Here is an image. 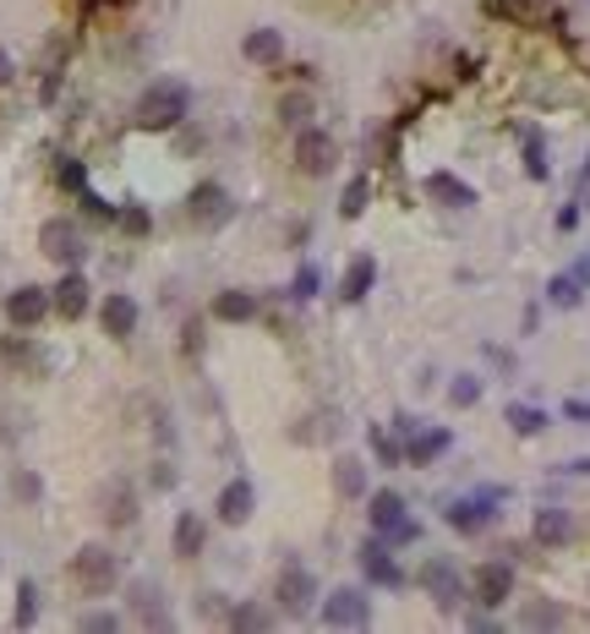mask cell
<instances>
[{"label":"cell","mask_w":590,"mask_h":634,"mask_svg":"<svg viewBox=\"0 0 590 634\" xmlns=\"http://www.w3.org/2000/svg\"><path fill=\"white\" fill-rule=\"evenodd\" d=\"M279 126L285 132H301V126H312V115H317V99L306 94V88H290V94H279Z\"/></svg>","instance_id":"23"},{"label":"cell","mask_w":590,"mask_h":634,"mask_svg":"<svg viewBox=\"0 0 590 634\" xmlns=\"http://www.w3.org/2000/svg\"><path fill=\"white\" fill-rule=\"evenodd\" d=\"M525 175L546 181V154H541V132H525Z\"/></svg>","instance_id":"38"},{"label":"cell","mask_w":590,"mask_h":634,"mask_svg":"<svg viewBox=\"0 0 590 634\" xmlns=\"http://www.w3.org/2000/svg\"><path fill=\"white\" fill-rule=\"evenodd\" d=\"M83 629H88V634H116V629H121V612H88Z\"/></svg>","instance_id":"43"},{"label":"cell","mask_w":590,"mask_h":634,"mask_svg":"<svg viewBox=\"0 0 590 634\" xmlns=\"http://www.w3.org/2000/svg\"><path fill=\"white\" fill-rule=\"evenodd\" d=\"M503 422L514 427V438H535V432H546V411H541V405H508Z\"/></svg>","instance_id":"33"},{"label":"cell","mask_w":590,"mask_h":634,"mask_svg":"<svg viewBox=\"0 0 590 634\" xmlns=\"http://www.w3.org/2000/svg\"><path fill=\"white\" fill-rule=\"evenodd\" d=\"M39 252L56 263V268H83L88 263V235L77 219H45L39 224Z\"/></svg>","instance_id":"4"},{"label":"cell","mask_w":590,"mask_h":634,"mask_svg":"<svg viewBox=\"0 0 590 634\" xmlns=\"http://www.w3.org/2000/svg\"><path fill=\"white\" fill-rule=\"evenodd\" d=\"M416 580H421V590L432 596V607H443V612H454V607L470 596V585H465V574H459L454 558H426Z\"/></svg>","instance_id":"6"},{"label":"cell","mask_w":590,"mask_h":634,"mask_svg":"<svg viewBox=\"0 0 590 634\" xmlns=\"http://www.w3.org/2000/svg\"><path fill=\"white\" fill-rule=\"evenodd\" d=\"M50 306H56V317H67V324H77V317L94 306V284L83 279V268H67L61 284H50Z\"/></svg>","instance_id":"15"},{"label":"cell","mask_w":590,"mask_h":634,"mask_svg":"<svg viewBox=\"0 0 590 634\" xmlns=\"http://www.w3.org/2000/svg\"><path fill=\"white\" fill-rule=\"evenodd\" d=\"M50 312H56V306H50V290H45V284H17V290L7 295V324L23 329V334H34Z\"/></svg>","instance_id":"11"},{"label":"cell","mask_w":590,"mask_h":634,"mask_svg":"<svg viewBox=\"0 0 590 634\" xmlns=\"http://www.w3.org/2000/svg\"><path fill=\"white\" fill-rule=\"evenodd\" d=\"M12 77H17V66H12V50H7V45H0V88H7Z\"/></svg>","instance_id":"49"},{"label":"cell","mask_w":590,"mask_h":634,"mask_svg":"<svg viewBox=\"0 0 590 634\" xmlns=\"http://www.w3.org/2000/svg\"><path fill=\"white\" fill-rule=\"evenodd\" d=\"M383 541H388V547H410V541H421V525H416V520H405V525H394Z\"/></svg>","instance_id":"44"},{"label":"cell","mask_w":590,"mask_h":634,"mask_svg":"<svg viewBox=\"0 0 590 634\" xmlns=\"http://www.w3.org/2000/svg\"><path fill=\"white\" fill-rule=\"evenodd\" d=\"M137 514H143V498H137V487H132L127 476H116V481L99 487V520H105L110 531L137 525Z\"/></svg>","instance_id":"10"},{"label":"cell","mask_w":590,"mask_h":634,"mask_svg":"<svg viewBox=\"0 0 590 634\" xmlns=\"http://www.w3.org/2000/svg\"><path fill=\"white\" fill-rule=\"evenodd\" d=\"M416 427H421L416 416H394V432H399V438H416Z\"/></svg>","instance_id":"50"},{"label":"cell","mask_w":590,"mask_h":634,"mask_svg":"<svg viewBox=\"0 0 590 634\" xmlns=\"http://www.w3.org/2000/svg\"><path fill=\"white\" fill-rule=\"evenodd\" d=\"M377 284V263L361 252V257H350V268H345V284H339V301H366V290Z\"/></svg>","instance_id":"24"},{"label":"cell","mask_w":590,"mask_h":634,"mask_svg":"<svg viewBox=\"0 0 590 634\" xmlns=\"http://www.w3.org/2000/svg\"><path fill=\"white\" fill-rule=\"evenodd\" d=\"M192 115V88L181 83V77H159V83H148L143 94H137V110H132V121H137V132H176L181 121Z\"/></svg>","instance_id":"1"},{"label":"cell","mask_w":590,"mask_h":634,"mask_svg":"<svg viewBox=\"0 0 590 634\" xmlns=\"http://www.w3.org/2000/svg\"><path fill=\"white\" fill-rule=\"evenodd\" d=\"M72 585H77L83 596H110V590L121 585V558H116L105 541H83V547L72 552Z\"/></svg>","instance_id":"2"},{"label":"cell","mask_w":590,"mask_h":634,"mask_svg":"<svg viewBox=\"0 0 590 634\" xmlns=\"http://www.w3.org/2000/svg\"><path fill=\"white\" fill-rule=\"evenodd\" d=\"M241 56H246L252 66H279V61H285V34H279V28H252V34L241 39Z\"/></svg>","instance_id":"21"},{"label":"cell","mask_w":590,"mask_h":634,"mask_svg":"<svg viewBox=\"0 0 590 634\" xmlns=\"http://www.w3.org/2000/svg\"><path fill=\"white\" fill-rule=\"evenodd\" d=\"M34 618H39V585H34V580H23V585H17V612H12V623H17V629H28Z\"/></svg>","instance_id":"37"},{"label":"cell","mask_w":590,"mask_h":634,"mask_svg":"<svg viewBox=\"0 0 590 634\" xmlns=\"http://www.w3.org/2000/svg\"><path fill=\"white\" fill-rule=\"evenodd\" d=\"M12 498H17V503H39V498H45V481H39L28 465H17V471H12Z\"/></svg>","instance_id":"36"},{"label":"cell","mask_w":590,"mask_h":634,"mask_svg":"<svg viewBox=\"0 0 590 634\" xmlns=\"http://www.w3.org/2000/svg\"><path fill=\"white\" fill-rule=\"evenodd\" d=\"M225 623H230L236 634H263V629H274V612H268L263 601H236V607L225 612Z\"/></svg>","instance_id":"29"},{"label":"cell","mask_w":590,"mask_h":634,"mask_svg":"<svg viewBox=\"0 0 590 634\" xmlns=\"http://www.w3.org/2000/svg\"><path fill=\"white\" fill-rule=\"evenodd\" d=\"M366 203H372V181H366V175H350L345 192H339V219H361Z\"/></svg>","instance_id":"32"},{"label":"cell","mask_w":590,"mask_h":634,"mask_svg":"<svg viewBox=\"0 0 590 634\" xmlns=\"http://www.w3.org/2000/svg\"><path fill=\"white\" fill-rule=\"evenodd\" d=\"M274 601H279V612L306 618V612H312V601H317V574H312V569H301V563H285V569H279V580H274Z\"/></svg>","instance_id":"8"},{"label":"cell","mask_w":590,"mask_h":634,"mask_svg":"<svg viewBox=\"0 0 590 634\" xmlns=\"http://www.w3.org/2000/svg\"><path fill=\"white\" fill-rule=\"evenodd\" d=\"M127 607L143 629H170V596L159 590V580H132L127 585Z\"/></svg>","instance_id":"13"},{"label":"cell","mask_w":590,"mask_h":634,"mask_svg":"<svg viewBox=\"0 0 590 634\" xmlns=\"http://www.w3.org/2000/svg\"><path fill=\"white\" fill-rule=\"evenodd\" d=\"M574 279H579V284H590V257H579V268H574Z\"/></svg>","instance_id":"51"},{"label":"cell","mask_w":590,"mask_h":634,"mask_svg":"<svg viewBox=\"0 0 590 634\" xmlns=\"http://www.w3.org/2000/svg\"><path fill=\"white\" fill-rule=\"evenodd\" d=\"M0 367H17V373H34V367H50V362H45V351H39L34 340H23V334H12L7 345H0Z\"/></svg>","instance_id":"30"},{"label":"cell","mask_w":590,"mask_h":634,"mask_svg":"<svg viewBox=\"0 0 590 634\" xmlns=\"http://www.w3.org/2000/svg\"><path fill=\"white\" fill-rule=\"evenodd\" d=\"M366 443H372V460H377V465H405V438H399V432L372 427V432H366Z\"/></svg>","instance_id":"34"},{"label":"cell","mask_w":590,"mask_h":634,"mask_svg":"<svg viewBox=\"0 0 590 634\" xmlns=\"http://www.w3.org/2000/svg\"><path fill=\"white\" fill-rule=\"evenodd\" d=\"M208 312L219 317V324H252V317H257V295L252 290H219Z\"/></svg>","instance_id":"22"},{"label":"cell","mask_w":590,"mask_h":634,"mask_svg":"<svg viewBox=\"0 0 590 634\" xmlns=\"http://www.w3.org/2000/svg\"><path fill=\"white\" fill-rule=\"evenodd\" d=\"M334 492L339 498H366V460H356V454H339V465H334Z\"/></svg>","instance_id":"26"},{"label":"cell","mask_w":590,"mask_h":634,"mask_svg":"<svg viewBox=\"0 0 590 634\" xmlns=\"http://www.w3.org/2000/svg\"><path fill=\"white\" fill-rule=\"evenodd\" d=\"M546 301L568 312V306H579V301H585V284H579L574 273H552V279H546Z\"/></svg>","instance_id":"35"},{"label":"cell","mask_w":590,"mask_h":634,"mask_svg":"<svg viewBox=\"0 0 590 634\" xmlns=\"http://www.w3.org/2000/svg\"><path fill=\"white\" fill-rule=\"evenodd\" d=\"M448 400H454L459 411H465V405H475V400H481V378H475V373H459V378L448 383Z\"/></svg>","instance_id":"40"},{"label":"cell","mask_w":590,"mask_h":634,"mask_svg":"<svg viewBox=\"0 0 590 634\" xmlns=\"http://www.w3.org/2000/svg\"><path fill=\"white\" fill-rule=\"evenodd\" d=\"M334 432H339V416H334V411H312L306 422L290 427V443H328Z\"/></svg>","instance_id":"31"},{"label":"cell","mask_w":590,"mask_h":634,"mask_svg":"<svg viewBox=\"0 0 590 634\" xmlns=\"http://www.w3.org/2000/svg\"><path fill=\"white\" fill-rule=\"evenodd\" d=\"M230 607H225V596L219 590H197V618H225Z\"/></svg>","instance_id":"42"},{"label":"cell","mask_w":590,"mask_h":634,"mask_svg":"<svg viewBox=\"0 0 590 634\" xmlns=\"http://www.w3.org/2000/svg\"><path fill=\"white\" fill-rule=\"evenodd\" d=\"M290 164H296L301 175H312V181L334 175V164H339V137L323 132V126H301V132H296V148H290Z\"/></svg>","instance_id":"3"},{"label":"cell","mask_w":590,"mask_h":634,"mask_svg":"<svg viewBox=\"0 0 590 634\" xmlns=\"http://www.w3.org/2000/svg\"><path fill=\"white\" fill-rule=\"evenodd\" d=\"M454 449V432L448 427H416V438H405V465H432Z\"/></svg>","instance_id":"17"},{"label":"cell","mask_w":590,"mask_h":634,"mask_svg":"<svg viewBox=\"0 0 590 634\" xmlns=\"http://www.w3.org/2000/svg\"><path fill=\"white\" fill-rule=\"evenodd\" d=\"M426 197L443 203V208H475V186L459 181V175H448V170H432L426 175Z\"/></svg>","instance_id":"19"},{"label":"cell","mask_w":590,"mask_h":634,"mask_svg":"<svg viewBox=\"0 0 590 634\" xmlns=\"http://www.w3.org/2000/svg\"><path fill=\"white\" fill-rule=\"evenodd\" d=\"M137 317H143V312H137V301H132L127 290H110L105 306H99V324H105L110 340H132V334H137Z\"/></svg>","instance_id":"16"},{"label":"cell","mask_w":590,"mask_h":634,"mask_svg":"<svg viewBox=\"0 0 590 634\" xmlns=\"http://www.w3.org/2000/svg\"><path fill=\"white\" fill-rule=\"evenodd\" d=\"M214 509H219V525H246V520H252V509H257V487H252L246 476H236V481L219 492V503H214Z\"/></svg>","instance_id":"18"},{"label":"cell","mask_w":590,"mask_h":634,"mask_svg":"<svg viewBox=\"0 0 590 634\" xmlns=\"http://www.w3.org/2000/svg\"><path fill=\"white\" fill-rule=\"evenodd\" d=\"M530 536H535V547H568V541H574V520H568V509H535Z\"/></svg>","instance_id":"20"},{"label":"cell","mask_w":590,"mask_h":634,"mask_svg":"<svg viewBox=\"0 0 590 634\" xmlns=\"http://www.w3.org/2000/svg\"><path fill=\"white\" fill-rule=\"evenodd\" d=\"M186 219H192L197 230H219V224L236 219V197H230L219 181H203V186H192V197H186Z\"/></svg>","instance_id":"7"},{"label":"cell","mask_w":590,"mask_h":634,"mask_svg":"<svg viewBox=\"0 0 590 634\" xmlns=\"http://www.w3.org/2000/svg\"><path fill=\"white\" fill-rule=\"evenodd\" d=\"M366 520H372V531H377V536H388V531H394V525H405L410 514H405V498L383 487V492H372V509H366Z\"/></svg>","instance_id":"25"},{"label":"cell","mask_w":590,"mask_h":634,"mask_svg":"<svg viewBox=\"0 0 590 634\" xmlns=\"http://www.w3.org/2000/svg\"><path fill=\"white\" fill-rule=\"evenodd\" d=\"M317 284H323V273H317L312 263H301V268H296V279H290V301H312V295H317Z\"/></svg>","instance_id":"39"},{"label":"cell","mask_w":590,"mask_h":634,"mask_svg":"<svg viewBox=\"0 0 590 634\" xmlns=\"http://www.w3.org/2000/svg\"><path fill=\"white\" fill-rule=\"evenodd\" d=\"M356 558H361V574H366L372 585H388V590L405 585V569L394 563V547H388L383 536H366V541L356 547Z\"/></svg>","instance_id":"14"},{"label":"cell","mask_w":590,"mask_h":634,"mask_svg":"<svg viewBox=\"0 0 590 634\" xmlns=\"http://www.w3.org/2000/svg\"><path fill=\"white\" fill-rule=\"evenodd\" d=\"M323 623L328 629H366L372 623V596L361 585H339L323 596Z\"/></svg>","instance_id":"9"},{"label":"cell","mask_w":590,"mask_h":634,"mask_svg":"<svg viewBox=\"0 0 590 634\" xmlns=\"http://www.w3.org/2000/svg\"><path fill=\"white\" fill-rule=\"evenodd\" d=\"M470 596H475L481 607H503V601L514 596V563H508V558H486V563L470 574Z\"/></svg>","instance_id":"12"},{"label":"cell","mask_w":590,"mask_h":634,"mask_svg":"<svg viewBox=\"0 0 590 634\" xmlns=\"http://www.w3.org/2000/svg\"><path fill=\"white\" fill-rule=\"evenodd\" d=\"M61 181H67V186H77V192L88 186V175H83V164H72V159L61 164Z\"/></svg>","instance_id":"47"},{"label":"cell","mask_w":590,"mask_h":634,"mask_svg":"<svg viewBox=\"0 0 590 634\" xmlns=\"http://www.w3.org/2000/svg\"><path fill=\"white\" fill-rule=\"evenodd\" d=\"M203 547H208V525H203V514H181L176 520V558H203Z\"/></svg>","instance_id":"27"},{"label":"cell","mask_w":590,"mask_h":634,"mask_svg":"<svg viewBox=\"0 0 590 634\" xmlns=\"http://www.w3.org/2000/svg\"><path fill=\"white\" fill-rule=\"evenodd\" d=\"M585 181H590V159H585Z\"/></svg>","instance_id":"52"},{"label":"cell","mask_w":590,"mask_h":634,"mask_svg":"<svg viewBox=\"0 0 590 634\" xmlns=\"http://www.w3.org/2000/svg\"><path fill=\"white\" fill-rule=\"evenodd\" d=\"M121 230L127 235H148V214L143 208H121Z\"/></svg>","instance_id":"45"},{"label":"cell","mask_w":590,"mask_h":634,"mask_svg":"<svg viewBox=\"0 0 590 634\" xmlns=\"http://www.w3.org/2000/svg\"><path fill=\"white\" fill-rule=\"evenodd\" d=\"M465 623H470L475 634H492V629H497V618H492V607H475V612H470Z\"/></svg>","instance_id":"46"},{"label":"cell","mask_w":590,"mask_h":634,"mask_svg":"<svg viewBox=\"0 0 590 634\" xmlns=\"http://www.w3.org/2000/svg\"><path fill=\"white\" fill-rule=\"evenodd\" d=\"M563 416H568V422H579V427H590V405H585V400H568V405H563Z\"/></svg>","instance_id":"48"},{"label":"cell","mask_w":590,"mask_h":634,"mask_svg":"<svg viewBox=\"0 0 590 634\" xmlns=\"http://www.w3.org/2000/svg\"><path fill=\"white\" fill-rule=\"evenodd\" d=\"M148 481H154V487H159V492H170V487H176V481H181V471H176V465H170V460H154V471H148Z\"/></svg>","instance_id":"41"},{"label":"cell","mask_w":590,"mask_h":634,"mask_svg":"<svg viewBox=\"0 0 590 634\" xmlns=\"http://www.w3.org/2000/svg\"><path fill=\"white\" fill-rule=\"evenodd\" d=\"M563 623H568V612L557 601H546V596H530L519 607V629H563Z\"/></svg>","instance_id":"28"},{"label":"cell","mask_w":590,"mask_h":634,"mask_svg":"<svg viewBox=\"0 0 590 634\" xmlns=\"http://www.w3.org/2000/svg\"><path fill=\"white\" fill-rule=\"evenodd\" d=\"M508 492L503 487H481V492H470V498H454L448 509H443V520L459 531V536H475V531H486L492 520H497V503H503Z\"/></svg>","instance_id":"5"}]
</instances>
